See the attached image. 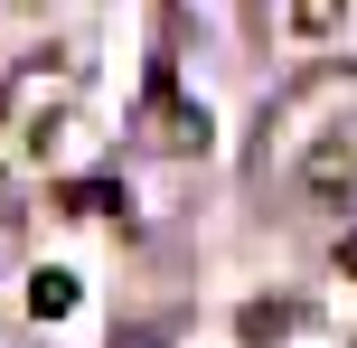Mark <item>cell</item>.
I'll list each match as a JSON object with an SVG mask.
<instances>
[{"instance_id": "1", "label": "cell", "mask_w": 357, "mask_h": 348, "mask_svg": "<svg viewBox=\"0 0 357 348\" xmlns=\"http://www.w3.org/2000/svg\"><path fill=\"white\" fill-rule=\"evenodd\" d=\"M29 311H38V320H66V311H75V282H66V273H38V282H29Z\"/></svg>"}, {"instance_id": "2", "label": "cell", "mask_w": 357, "mask_h": 348, "mask_svg": "<svg viewBox=\"0 0 357 348\" xmlns=\"http://www.w3.org/2000/svg\"><path fill=\"white\" fill-rule=\"evenodd\" d=\"M339 19V0H291V29H329Z\"/></svg>"}]
</instances>
